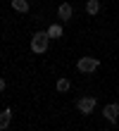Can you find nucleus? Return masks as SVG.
Here are the masks:
<instances>
[{
    "mask_svg": "<svg viewBox=\"0 0 119 131\" xmlns=\"http://www.w3.org/2000/svg\"><path fill=\"white\" fill-rule=\"evenodd\" d=\"M48 41H50L48 31H38V34H34V38H31V50H34L36 55L45 52V50H48Z\"/></svg>",
    "mask_w": 119,
    "mask_h": 131,
    "instance_id": "nucleus-1",
    "label": "nucleus"
},
{
    "mask_svg": "<svg viewBox=\"0 0 119 131\" xmlns=\"http://www.w3.org/2000/svg\"><path fill=\"white\" fill-rule=\"evenodd\" d=\"M76 67H79V72L91 74V72H95V69L100 67V60H98V57H81V60L76 62Z\"/></svg>",
    "mask_w": 119,
    "mask_h": 131,
    "instance_id": "nucleus-2",
    "label": "nucleus"
},
{
    "mask_svg": "<svg viewBox=\"0 0 119 131\" xmlns=\"http://www.w3.org/2000/svg\"><path fill=\"white\" fill-rule=\"evenodd\" d=\"M95 103H98V100H95L93 95H86V98H79V100H76V110L81 112V114H91V112L95 110Z\"/></svg>",
    "mask_w": 119,
    "mask_h": 131,
    "instance_id": "nucleus-3",
    "label": "nucleus"
},
{
    "mask_svg": "<svg viewBox=\"0 0 119 131\" xmlns=\"http://www.w3.org/2000/svg\"><path fill=\"white\" fill-rule=\"evenodd\" d=\"M102 114H105V119H107V122H112V124H114V122L119 119V105H117V103H110V105H105Z\"/></svg>",
    "mask_w": 119,
    "mask_h": 131,
    "instance_id": "nucleus-4",
    "label": "nucleus"
},
{
    "mask_svg": "<svg viewBox=\"0 0 119 131\" xmlns=\"http://www.w3.org/2000/svg\"><path fill=\"white\" fill-rule=\"evenodd\" d=\"M71 14H74V10H71V5H69V3H62V5L57 7V17H60L62 21L71 19Z\"/></svg>",
    "mask_w": 119,
    "mask_h": 131,
    "instance_id": "nucleus-5",
    "label": "nucleus"
},
{
    "mask_svg": "<svg viewBox=\"0 0 119 131\" xmlns=\"http://www.w3.org/2000/svg\"><path fill=\"white\" fill-rule=\"evenodd\" d=\"M10 122H12V110H3L0 112V131L10 126Z\"/></svg>",
    "mask_w": 119,
    "mask_h": 131,
    "instance_id": "nucleus-6",
    "label": "nucleus"
},
{
    "mask_svg": "<svg viewBox=\"0 0 119 131\" xmlns=\"http://www.w3.org/2000/svg\"><path fill=\"white\" fill-rule=\"evenodd\" d=\"M12 7L17 12H29V0H12Z\"/></svg>",
    "mask_w": 119,
    "mask_h": 131,
    "instance_id": "nucleus-7",
    "label": "nucleus"
},
{
    "mask_svg": "<svg viewBox=\"0 0 119 131\" xmlns=\"http://www.w3.org/2000/svg\"><path fill=\"white\" fill-rule=\"evenodd\" d=\"M98 10H100V0H88L86 3V12L88 14H98Z\"/></svg>",
    "mask_w": 119,
    "mask_h": 131,
    "instance_id": "nucleus-8",
    "label": "nucleus"
},
{
    "mask_svg": "<svg viewBox=\"0 0 119 131\" xmlns=\"http://www.w3.org/2000/svg\"><path fill=\"white\" fill-rule=\"evenodd\" d=\"M55 88H57L60 93H67V91L71 88V81L69 79H57V86H55Z\"/></svg>",
    "mask_w": 119,
    "mask_h": 131,
    "instance_id": "nucleus-9",
    "label": "nucleus"
},
{
    "mask_svg": "<svg viewBox=\"0 0 119 131\" xmlns=\"http://www.w3.org/2000/svg\"><path fill=\"white\" fill-rule=\"evenodd\" d=\"M48 36H50V38H60V36H62V26H60V24L48 26Z\"/></svg>",
    "mask_w": 119,
    "mask_h": 131,
    "instance_id": "nucleus-10",
    "label": "nucleus"
},
{
    "mask_svg": "<svg viewBox=\"0 0 119 131\" xmlns=\"http://www.w3.org/2000/svg\"><path fill=\"white\" fill-rule=\"evenodd\" d=\"M3 91H5V79L0 76V93H3Z\"/></svg>",
    "mask_w": 119,
    "mask_h": 131,
    "instance_id": "nucleus-11",
    "label": "nucleus"
}]
</instances>
